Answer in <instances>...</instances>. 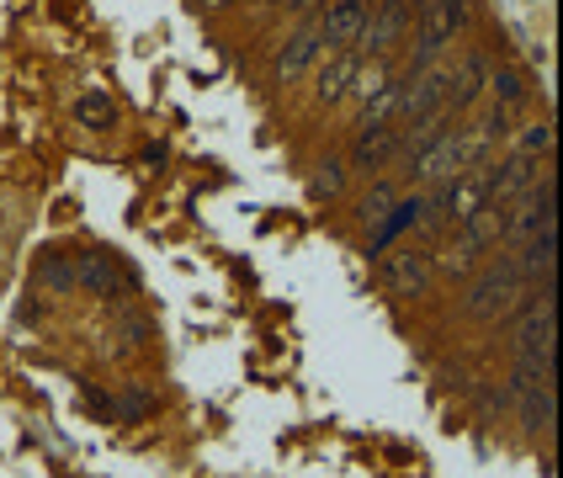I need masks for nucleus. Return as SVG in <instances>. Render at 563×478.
I'll return each instance as SVG.
<instances>
[{"instance_id": "f257e3e1", "label": "nucleus", "mask_w": 563, "mask_h": 478, "mask_svg": "<svg viewBox=\"0 0 563 478\" xmlns=\"http://www.w3.org/2000/svg\"><path fill=\"white\" fill-rule=\"evenodd\" d=\"M527 292H532V282H527L521 260H516V255H495V260H489V266L473 277L463 314H468V319H500V314H510Z\"/></svg>"}, {"instance_id": "0eeeda50", "label": "nucleus", "mask_w": 563, "mask_h": 478, "mask_svg": "<svg viewBox=\"0 0 563 478\" xmlns=\"http://www.w3.org/2000/svg\"><path fill=\"white\" fill-rule=\"evenodd\" d=\"M319 48H324V37H319V22H309V27H298L287 43H282L277 64H272V75H277L282 86H292L303 69H309L313 59H319Z\"/></svg>"}, {"instance_id": "a211bd4d", "label": "nucleus", "mask_w": 563, "mask_h": 478, "mask_svg": "<svg viewBox=\"0 0 563 478\" xmlns=\"http://www.w3.org/2000/svg\"><path fill=\"white\" fill-rule=\"evenodd\" d=\"M287 5H292V11H309V5H319V0H287Z\"/></svg>"}, {"instance_id": "7ed1b4c3", "label": "nucleus", "mask_w": 563, "mask_h": 478, "mask_svg": "<svg viewBox=\"0 0 563 478\" xmlns=\"http://www.w3.org/2000/svg\"><path fill=\"white\" fill-rule=\"evenodd\" d=\"M500 240H505V208L484 202L478 213H468V219L457 223V234H452V245L437 255V266L457 277V271H468V266H473V260H478L484 251H495Z\"/></svg>"}, {"instance_id": "1a4fd4ad", "label": "nucleus", "mask_w": 563, "mask_h": 478, "mask_svg": "<svg viewBox=\"0 0 563 478\" xmlns=\"http://www.w3.org/2000/svg\"><path fill=\"white\" fill-rule=\"evenodd\" d=\"M356 69H362V64H356V54H351V48H335V54H330V64L319 69L313 101H319V107H335L341 96H351V80H356Z\"/></svg>"}, {"instance_id": "20e7f679", "label": "nucleus", "mask_w": 563, "mask_h": 478, "mask_svg": "<svg viewBox=\"0 0 563 478\" xmlns=\"http://www.w3.org/2000/svg\"><path fill=\"white\" fill-rule=\"evenodd\" d=\"M553 229V176H542L521 197L505 202V240L500 245H527L532 234Z\"/></svg>"}, {"instance_id": "f3484780", "label": "nucleus", "mask_w": 563, "mask_h": 478, "mask_svg": "<svg viewBox=\"0 0 563 478\" xmlns=\"http://www.w3.org/2000/svg\"><path fill=\"white\" fill-rule=\"evenodd\" d=\"M388 202H394V191H388V187H377L373 197H367V208H362V213H367V223L383 219V208H388Z\"/></svg>"}, {"instance_id": "ddd939ff", "label": "nucleus", "mask_w": 563, "mask_h": 478, "mask_svg": "<svg viewBox=\"0 0 563 478\" xmlns=\"http://www.w3.org/2000/svg\"><path fill=\"white\" fill-rule=\"evenodd\" d=\"M37 277L54 282V287H80L75 282V255H48V260L37 266Z\"/></svg>"}, {"instance_id": "423d86ee", "label": "nucleus", "mask_w": 563, "mask_h": 478, "mask_svg": "<svg viewBox=\"0 0 563 478\" xmlns=\"http://www.w3.org/2000/svg\"><path fill=\"white\" fill-rule=\"evenodd\" d=\"M399 144H405V123L362 127L356 144H351V165H356V170H383L388 159L399 155Z\"/></svg>"}, {"instance_id": "6e6552de", "label": "nucleus", "mask_w": 563, "mask_h": 478, "mask_svg": "<svg viewBox=\"0 0 563 478\" xmlns=\"http://www.w3.org/2000/svg\"><path fill=\"white\" fill-rule=\"evenodd\" d=\"M75 282L91 287V292H101V298H118V287H128V271L118 266V255L107 251H91L75 260Z\"/></svg>"}, {"instance_id": "f8f14e48", "label": "nucleus", "mask_w": 563, "mask_h": 478, "mask_svg": "<svg viewBox=\"0 0 563 478\" xmlns=\"http://www.w3.org/2000/svg\"><path fill=\"white\" fill-rule=\"evenodd\" d=\"M495 101H500V107H521V101H527V75H521V69H500V75H495Z\"/></svg>"}, {"instance_id": "4468645a", "label": "nucleus", "mask_w": 563, "mask_h": 478, "mask_svg": "<svg viewBox=\"0 0 563 478\" xmlns=\"http://www.w3.org/2000/svg\"><path fill=\"white\" fill-rule=\"evenodd\" d=\"M341 187H345V159H324L319 176H313V191H319V197H335Z\"/></svg>"}, {"instance_id": "39448f33", "label": "nucleus", "mask_w": 563, "mask_h": 478, "mask_svg": "<svg viewBox=\"0 0 563 478\" xmlns=\"http://www.w3.org/2000/svg\"><path fill=\"white\" fill-rule=\"evenodd\" d=\"M367 5H373V0H324V11H319V37H324L330 48H351V43L362 37Z\"/></svg>"}, {"instance_id": "9d476101", "label": "nucleus", "mask_w": 563, "mask_h": 478, "mask_svg": "<svg viewBox=\"0 0 563 478\" xmlns=\"http://www.w3.org/2000/svg\"><path fill=\"white\" fill-rule=\"evenodd\" d=\"M431 271H437V260H431L426 251H399L394 260H388V271H383V277H388L394 292H420V287L431 282Z\"/></svg>"}, {"instance_id": "2eb2a0df", "label": "nucleus", "mask_w": 563, "mask_h": 478, "mask_svg": "<svg viewBox=\"0 0 563 478\" xmlns=\"http://www.w3.org/2000/svg\"><path fill=\"white\" fill-rule=\"evenodd\" d=\"M383 86H388V75H383V64H377V59L367 64V69H356V80H351V91L362 96V101H373Z\"/></svg>"}, {"instance_id": "9b49d317", "label": "nucleus", "mask_w": 563, "mask_h": 478, "mask_svg": "<svg viewBox=\"0 0 563 478\" xmlns=\"http://www.w3.org/2000/svg\"><path fill=\"white\" fill-rule=\"evenodd\" d=\"M75 118H80L86 127H112L118 123V101H112L107 91H86L80 101H75Z\"/></svg>"}, {"instance_id": "f03ea898", "label": "nucleus", "mask_w": 563, "mask_h": 478, "mask_svg": "<svg viewBox=\"0 0 563 478\" xmlns=\"http://www.w3.org/2000/svg\"><path fill=\"white\" fill-rule=\"evenodd\" d=\"M468 22V0H420V27H415V59H409L405 80H415L420 69H431L441 59V48L463 32Z\"/></svg>"}, {"instance_id": "dca6fc26", "label": "nucleus", "mask_w": 563, "mask_h": 478, "mask_svg": "<svg viewBox=\"0 0 563 478\" xmlns=\"http://www.w3.org/2000/svg\"><path fill=\"white\" fill-rule=\"evenodd\" d=\"M548 149H553V127H548V123L527 127V138H521V155H548Z\"/></svg>"}, {"instance_id": "6ab92c4d", "label": "nucleus", "mask_w": 563, "mask_h": 478, "mask_svg": "<svg viewBox=\"0 0 563 478\" xmlns=\"http://www.w3.org/2000/svg\"><path fill=\"white\" fill-rule=\"evenodd\" d=\"M191 5H229V0H191Z\"/></svg>"}]
</instances>
